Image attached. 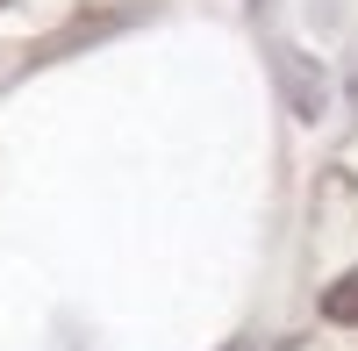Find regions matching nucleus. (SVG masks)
Segmentation results:
<instances>
[{"mask_svg": "<svg viewBox=\"0 0 358 351\" xmlns=\"http://www.w3.org/2000/svg\"><path fill=\"white\" fill-rule=\"evenodd\" d=\"M236 351H244V344H236Z\"/></svg>", "mask_w": 358, "mask_h": 351, "instance_id": "3", "label": "nucleus"}, {"mask_svg": "<svg viewBox=\"0 0 358 351\" xmlns=\"http://www.w3.org/2000/svg\"><path fill=\"white\" fill-rule=\"evenodd\" d=\"M273 65H280V86H287V108L301 115V122H315V115H322V72L308 65L301 50H273Z\"/></svg>", "mask_w": 358, "mask_h": 351, "instance_id": "1", "label": "nucleus"}, {"mask_svg": "<svg viewBox=\"0 0 358 351\" xmlns=\"http://www.w3.org/2000/svg\"><path fill=\"white\" fill-rule=\"evenodd\" d=\"M322 315H330V323H358V273H344L330 294H322Z\"/></svg>", "mask_w": 358, "mask_h": 351, "instance_id": "2", "label": "nucleus"}]
</instances>
